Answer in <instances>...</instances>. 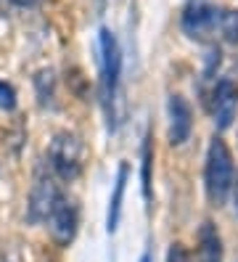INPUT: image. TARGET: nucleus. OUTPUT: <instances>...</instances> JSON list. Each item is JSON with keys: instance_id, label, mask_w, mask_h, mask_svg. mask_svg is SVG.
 <instances>
[{"instance_id": "0eeeda50", "label": "nucleus", "mask_w": 238, "mask_h": 262, "mask_svg": "<svg viewBox=\"0 0 238 262\" xmlns=\"http://www.w3.org/2000/svg\"><path fill=\"white\" fill-rule=\"evenodd\" d=\"M193 133V109L185 96L172 93L167 98V138L169 146H183Z\"/></svg>"}, {"instance_id": "f8f14e48", "label": "nucleus", "mask_w": 238, "mask_h": 262, "mask_svg": "<svg viewBox=\"0 0 238 262\" xmlns=\"http://www.w3.org/2000/svg\"><path fill=\"white\" fill-rule=\"evenodd\" d=\"M217 27L228 45H238V8H220Z\"/></svg>"}, {"instance_id": "1a4fd4ad", "label": "nucleus", "mask_w": 238, "mask_h": 262, "mask_svg": "<svg viewBox=\"0 0 238 262\" xmlns=\"http://www.w3.org/2000/svg\"><path fill=\"white\" fill-rule=\"evenodd\" d=\"M225 257V246L222 236L212 220H204L196 233V262H222Z\"/></svg>"}, {"instance_id": "2eb2a0df", "label": "nucleus", "mask_w": 238, "mask_h": 262, "mask_svg": "<svg viewBox=\"0 0 238 262\" xmlns=\"http://www.w3.org/2000/svg\"><path fill=\"white\" fill-rule=\"evenodd\" d=\"M167 262H193V259H190V252L185 249V244L172 241L167 249Z\"/></svg>"}, {"instance_id": "6e6552de", "label": "nucleus", "mask_w": 238, "mask_h": 262, "mask_svg": "<svg viewBox=\"0 0 238 262\" xmlns=\"http://www.w3.org/2000/svg\"><path fill=\"white\" fill-rule=\"evenodd\" d=\"M209 112L214 117L217 130H228L233 125V119L238 114V85L230 80V77H222L220 82H214Z\"/></svg>"}, {"instance_id": "ddd939ff", "label": "nucleus", "mask_w": 238, "mask_h": 262, "mask_svg": "<svg viewBox=\"0 0 238 262\" xmlns=\"http://www.w3.org/2000/svg\"><path fill=\"white\" fill-rule=\"evenodd\" d=\"M35 88H37V98H40V106H56V77H53V72L51 69H42V72H37L35 74Z\"/></svg>"}, {"instance_id": "f03ea898", "label": "nucleus", "mask_w": 238, "mask_h": 262, "mask_svg": "<svg viewBox=\"0 0 238 262\" xmlns=\"http://www.w3.org/2000/svg\"><path fill=\"white\" fill-rule=\"evenodd\" d=\"M98 61H101V106L109 119V130L117 127V96H119V74H122V51L114 32L101 27L98 32Z\"/></svg>"}, {"instance_id": "4468645a", "label": "nucleus", "mask_w": 238, "mask_h": 262, "mask_svg": "<svg viewBox=\"0 0 238 262\" xmlns=\"http://www.w3.org/2000/svg\"><path fill=\"white\" fill-rule=\"evenodd\" d=\"M16 109V90L13 85L0 80V112H13Z\"/></svg>"}, {"instance_id": "f3484780", "label": "nucleus", "mask_w": 238, "mask_h": 262, "mask_svg": "<svg viewBox=\"0 0 238 262\" xmlns=\"http://www.w3.org/2000/svg\"><path fill=\"white\" fill-rule=\"evenodd\" d=\"M13 6H19V8H32V6H37L40 0H11Z\"/></svg>"}, {"instance_id": "9b49d317", "label": "nucleus", "mask_w": 238, "mask_h": 262, "mask_svg": "<svg viewBox=\"0 0 238 262\" xmlns=\"http://www.w3.org/2000/svg\"><path fill=\"white\" fill-rule=\"evenodd\" d=\"M151 167H154V143H151V135H146L140 148V188H143L146 207L151 204Z\"/></svg>"}, {"instance_id": "39448f33", "label": "nucleus", "mask_w": 238, "mask_h": 262, "mask_svg": "<svg viewBox=\"0 0 238 262\" xmlns=\"http://www.w3.org/2000/svg\"><path fill=\"white\" fill-rule=\"evenodd\" d=\"M217 13L220 8L212 0H188L183 8V32L188 35V40L204 42L209 37L217 27Z\"/></svg>"}, {"instance_id": "dca6fc26", "label": "nucleus", "mask_w": 238, "mask_h": 262, "mask_svg": "<svg viewBox=\"0 0 238 262\" xmlns=\"http://www.w3.org/2000/svg\"><path fill=\"white\" fill-rule=\"evenodd\" d=\"M230 196H233V214L238 217V180H233V188H230Z\"/></svg>"}, {"instance_id": "9d476101", "label": "nucleus", "mask_w": 238, "mask_h": 262, "mask_svg": "<svg viewBox=\"0 0 238 262\" xmlns=\"http://www.w3.org/2000/svg\"><path fill=\"white\" fill-rule=\"evenodd\" d=\"M130 180V167L124 162L117 169V180H114V193L109 199V212H106V233H114L119 228V217H122V202H124V188Z\"/></svg>"}, {"instance_id": "a211bd4d", "label": "nucleus", "mask_w": 238, "mask_h": 262, "mask_svg": "<svg viewBox=\"0 0 238 262\" xmlns=\"http://www.w3.org/2000/svg\"><path fill=\"white\" fill-rule=\"evenodd\" d=\"M140 262H151V249H146V252L140 254Z\"/></svg>"}, {"instance_id": "7ed1b4c3", "label": "nucleus", "mask_w": 238, "mask_h": 262, "mask_svg": "<svg viewBox=\"0 0 238 262\" xmlns=\"http://www.w3.org/2000/svg\"><path fill=\"white\" fill-rule=\"evenodd\" d=\"M82 141L74 133H56L51 148H48V164H51L53 175L61 180H74L82 172Z\"/></svg>"}, {"instance_id": "f257e3e1", "label": "nucleus", "mask_w": 238, "mask_h": 262, "mask_svg": "<svg viewBox=\"0 0 238 262\" xmlns=\"http://www.w3.org/2000/svg\"><path fill=\"white\" fill-rule=\"evenodd\" d=\"M235 180V164H233V154L228 143L220 135H214L206 148V164H204V188L206 199L214 209L225 207L230 199V188Z\"/></svg>"}, {"instance_id": "423d86ee", "label": "nucleus", "mask_w": 238, "mask_h": 262, "mask_svg": "<svg viewBox=\"0 0 238 262\" xmlns=\"http://www.w3.org/2000/svg\"><path fill=\"white\" fill-rule=\"evenodd\" d=\"M45 223H48V230H51V238L58 246H69L79 230V209L69 196L61 193Z\"/></svg>"}, {"instance_id": "20e7f679", "label": "nucleus", "mask_w": 238, "mask_h": 262, "mask_svg": "<svg viewBox=\"0 0 238 262\" xmlns=\"http://www.w3.org/2000/svg\"><path fill=\"white\" fill-rule=\"evenodd\" d=\"M58 196H61V191L56 186V180L40 167L37 169V178H35V186H32L29 199H27V223L29 225L45 223Z\"/></svg>"}]
</instances>
